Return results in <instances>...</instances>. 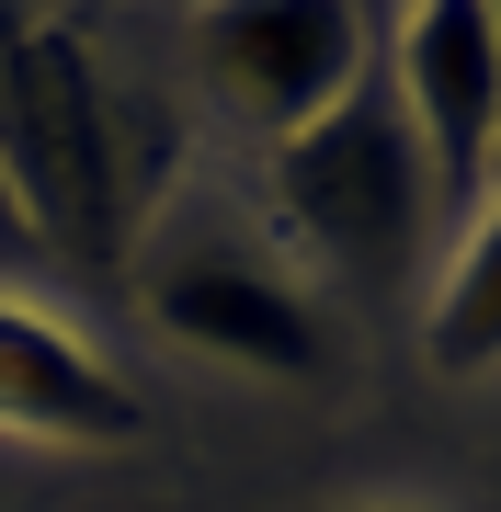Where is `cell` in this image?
Returning a JSON list of instances; mask_svg holds the SVG:
<instances>
[{"label":"cell","mask_w":501,"mask_h":512,"mask_svg":"<svg viewBox=\"0 0 501 512\" xmlns=\"http://www.w3.org/2000/svg\"><path fill=\"white\" fill-rule=\"evenodd\" d=\"M0 194L23 205V228L57 262H92V274L126 262V228H137L126 114L103 92V57L69 23H23L0 57Z\"/></svg>","instance_id":"obj_1"},{"label":"cell","mask_w":501,"mask_h":512,"mask_svg":"<svg viewBox=\"0 0 501 512\" xmlns=\"http://www.w3.org/2000/svg\"><path fill=\"white\" fill-rule=\"evenodd\" d=\"M274 205H285V228H297L319 262H342V274H365V285L410 274L422 217H433V171H422V137H410L388 69H365L319 126H297L274 148Z\"/></svg>","instance_id":"obj_2"},{"label":"cell","mask_w":501,"mask_h":512,"mask_svg":"<svg viewBox=\"0 0 501 512\" xmlns=\"http://www.w3.org/2000/svg\"><path fill=\"white\" fill-rule=\"evenodd\" d=\"M194 69L262 148H285L376 69V12L365 0H194Z\"/></svg>","instance_id":"obj_3"},{"label":"cell","mask_w":501,"mask_h":512,"mask_svg":"<svg viewBox=\"0 0 501 512\" xmlns=\"http://www.w3.org/2000/svg\"><path fill=\"white\" fill-rule=\"evenodd\" d=\"M388 92L422 137L433 194L467 205L501 160V0H410L388 46Z\"/></svg>","instance_id":"obj_4"},{"label":"cell","mask_w":501,"mask_h":512,"mask_svg":"<svg viewBox=\"0 0 501 512\" xmlns=\"http://www.w3.org/2000/svg\"><path fill=\"white\" fill-rule=\"evenodd\" d=\"M149 319L171 342H194L205 365H240V376H319L331 365L319 308L251 251H171L149 274Z\"/></svg>","instance_id":"obj_5"},{"label":"cell","mask_w":501,"mask_h":512,"mask_svg":"<svg viewBox=\"0 0 501 512\" xmlns=\"http://www.w3.org/2000/svg\"><path fill=\"white\" fill-rule=\"evenodd\" d=\"M0 433H23V444H137L149 399L80 330H57L46 308L0 296Z\"/></svg>","instance_id":"obj_6"},{"label":"cell","mask_w":501,"mask_h":512,"mask_svg":"<svg viewBox=\"0 0 501 512\" xmlns=\"http://www.w3.org/2000/svg\"><path fill=\"white\" fill-rule=\"evenodd\" d=\"M422 353H433V376H490L501 365V205L467 228L456 274H445V296H433Z\"/></svg>","instance_id":"obj_7"},{"label":"cell","mask_w":501,"mask_h":512,"mask_svg":"<svg viewBox=\"0 0 501 512\" xmlns=\"http://www.w3.org/2000/svg\"><path fill=\"white\" fill-rule=\"evenodd\" d=\"M12 35H23V12H12V0H0V57H12Z\"/></svg>","instance_id":"obj_8"}]
</instances>
